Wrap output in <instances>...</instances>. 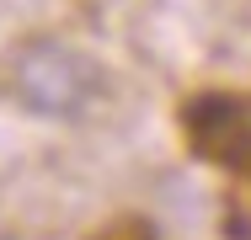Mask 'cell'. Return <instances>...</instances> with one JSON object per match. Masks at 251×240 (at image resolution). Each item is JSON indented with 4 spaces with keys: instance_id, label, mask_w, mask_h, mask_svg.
I'll use <instances>...</instances> for the list:
<instances>
[{
    "instance_id": "6da1fadb",
    "label": "cell",
    "mask_w": 251,
    "mask_h": 240,
    "mask_svg": "<svg viewBox=\"0 0 251 240\" xmlns=\"http://www.w3.org/2000/svg\"><path fill=\"white\" fill-rule=\"evenodd\" d=\"M0 91L27 118L80 123L101 96V70L91 53H80L64 38H22L0 59Z\"/></svg>"
}]
</instances>
